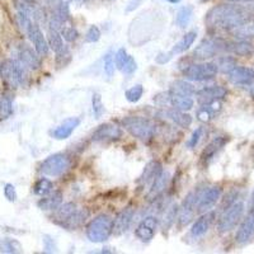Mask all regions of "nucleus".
<instances>
[{"instance_id":"obj_1","label":"nucleus","mask_w":254,"mask_h":254,"mask_svg":"<svg viewBox=\"0 0 254 254\" xmlns=\"http://www.w3.org/2000/svg\"><path fill=\"white\" fill-rule=\"evenodd\" d=\"M254 10L244 4L226 3L211 8L205 17V23L212 31H231L253 19Z\"/></svg>"},{"instance_id":"obj_2","label":"nucleus","mask_w":254,"mask_h":254,"mask_svg":"<svg viewBox=\"0 0 254 254\" xmlns=\"http://www.w3.org/2000/svg\"><path fill=\"white\" fill-rule=\"evenodd\" d=\"M122 125L133 137L149 142L157 133V125L151 120L140 117V116H128L122 120Z\"/></svg>"},{"instance_id":"obj_3","label":"nucleus","mask_w":254,"mask_h":254,"mask_svg":"<svg viewBox=\"0 0 254 254\" xmlns=\"http://www.w3.org/2000/svg\"><path fill=\"white\" fill-rule=\"evenodd\" d=\"M113 234V219L107 213L98 215L86 226V238L92 243H103Z\"/></svg>"},{"instance_id":"obj_4","label":"nucleus","mask_w":254,"mask_h":254,"mask_svg":"<svg viewBox=\"0 0 254 254\" xmlns=\"http://www.w3.org/2000/svg\"><path fill=\"white\" fill-rule=\"evenodd\" d=\"M26 66L19 60H5L1 64L0 75L5 83L12 88H18L26 84L27 71Z\"/></svg>"},{"instance_id":"obj_5","label":"nucleus","mask_w":254,"mask_h":254,"mask_svg":"<svg viewBox=\"0 0 254 254\" xmlns=\"http://www.w3.org/2000/svg\"><path fill=\"white\" fill-rule=\"evenodd\" d=\"M226 44H228V41H225L220 37L205 39L195 48V51L192 52V57L196 60H200V61H206L211 57L217 56L221 52H225L226 51Z\"/></svg>"},{"instance_id":"obj_6","label":"nucleus","mask_w":254,"mask_h":254,"mask_svg":"<svg viewBox=\"0 0 254 254\" xmlns=\"http://www.w3.org/2000/svg\"><path fill=\"white\" fill-rule=\"evenodd\" d=\"M71 167V158L66 154H53L42 162L41 164V173L48 177H60L64 173L70 169Z\"/></svg>"},{"instance_id":"obj_7","label":"nucleus","mask_w":254,"mask_h":254,"mask_svg":"<svg viewBox=\"0 0 254 254\" xmlns=\"http://www.w3.org/2000/svg\"><path fill=\"white\" fill-rule=\"evenodd\" d=\"M219 73V68L216 62H196L184 68L183 75L186 79L193 82H206L213 79Z\"/></svg>"},{"instance_id":"obj_8","label":"nucleus","mask_w":254,"mask_h":254,"mask_svg":"<svg viewBox=\"0 0 254 254\" xmlns=\"http://www.w3.org/2000/svg\"><path fill=\"white\" fill-rule=\"evenodd\" d=\"M243 213H244V204L240 201H235L233 205L226 207L217 224L220 233L225 234L233 230L242 220Z\"/></svg>"},{"instance_id":"obj_9","label":"nucleus","mask_w":254,"mask_h":254,"mask_svg":"<svg viewBox=\"0 0 254 254\" xmlns=\"http://www.w3.org/2000/svg\"><path fill=\"white\" fill-rule=\"evenodd\" d=\"M220 198H221L220 187L213 186L201 189V195H200L197 204V213H205L207 211H211V209L219 202Z\"/></svg>"},{"instance_id":"obj_10","label":"nucleus","mask_w":254,"mask_h":254,"mask_svg":"<svg viewBox=\"0 0 254 254\" xmlns=\"http://www.w3.org/2000/svg\"><path fill=\"white\" fill-rule=\"evenodd\" d=\"M122 135L124 131L120 126L115 124H103L93 132L92 140L95 142H110L120 140Z\"/></svg>"},{"instance_id":"obj_11","label":"nucleus","mask_w":254,"mask_h":254,"mask_svg":"<svg viewBox=\"0 0 254 254\" xmlns=\"http://www.w3.org/2000/svg\"><path fill=\"white\" fill-rule=\"evenodd\" d=\"M159 221L155 216H146L140 221L135 230L136 238L141 242H150L157 234Z\"/></svg>"},{"instance_id":"obj_12","label":"nucleus","mask_w":254,"mask_h":254,"mask_svg":"<svg viewBox=\"0 0 254 254\" xmlns=\"http://www.w3.org/2000/svg\"><path fill=\"white\" fill-rule=\"evenodd\" d=\"M228 90L221 85H210L205 86V88L196 90V97L200 104L210 103L213 101H221L226 97Z\"/></svg>"},{"instance_id":"obj_13","label":"nucleus","mask_w":254,"mask_h":254,"mask_svg":"<svg viewBox=\"0 0 254 254\" xmlns=\"http://www.w3.org/2000/svg\"><path fill=\"white\" fill-rule=\"evenodd\" d=\"M27 35H28V39L31 40V42L35 46V50L37 51L40 56H47L48 51H50V46H48L47 40L44 39L42 31L40 30V27L36 23H32L30 27V30L27 31Z\"/></svg>"},{"instance_id":"obj_14","label":"nucleus","mask_w":254,"mask_h":254,"mask_svg":"<svg viewBox=\"0 0 254 254\" xmlns=\"http://www.w3.org/2000/svg\"><path fill=\"white\" fill-rule=\"evenodd\" d=\"M133 215H135V210L131 206L120 211L117 216L113 219V234L115 235H122L124 233H126L130 228L131 222H132Z\"/></svg>"},{"instance_id":"obj_15","label":"nucleus","mask_w":254,"mask_h":254,"mask_svg":"<svg viewBox=\"0 0 254 254\" xmlns=\"http://www.w3.org/2000/svg\"><path fill=\"white\" fill-rule=\"evenodd\" d=\"M163 170H164V169H163L162 163L158 162V160H151V162H149L148 164L145 166L141 175H140L139 179H137V183L141 184L142 187H151V184L154 183V180L162 174Z\"/></svg>"},{"instance_id":"obj_16","label":"nucleus","mask_w":254,"mask_h":254,"mask_svg":"<svg viewBox=\"0 0 254 254\" xmlns=\"http://www.w3.org/2000/svg\"><path fill=\"white\" fill-rule=\"evenodd\" d=\"M159 116L164 117V119L169 120L173 124H175L177 126L183 127V128H187L192 125V116L186 113L184 111L177 110V108H166L159 112Z\"/></svg>"},{"instance_id":"obj_17","label":"nucleus","mask_w":254,"mask_h":254,"mask_svg":"<svg viewBox=\"0 0 254 254\" xmlns=\"http://www.w3.org/2000/svg\"><path fill=\"white\" fill-rule=\"evenodd\" d=\"M229 80L235 85H248L254 83V69L247 66H235L229 73Z\"/></svg>"},{"instance_id":"obj_18","label":"nucleus","mask_w":254,"mask_h":254,"mask_svg":"<svg viewBox=\"0 0 254 254\" xmlns=\"http://www.w3.org/2000/svg\"><path fill=\"white\" fill-rule=\"evenodd\" d=\"M254 238V213L249 212L246 219L243 220V222L240 224V228L237 233V237H235V242L239 244V246H244L247 243L251 242Z\"/></svg>"},{"instance_id":"obj_19","label":"nucleus","mask_w":254,"mask_h":254,"mask_svg":"<svg viewBox=\"0 0 254 254\" xmlns=\"http://www.w3.org/2000/svg\"><path fill=\"white\" fill-rule=\"evenodd\" d=\"M213 220H215V212H212V211L201 213V216L193 222L192 229H191V235L193 238L204 237L205 234L210 230Z\"/></svg>"},{"instance_id":"obj_20","label":"nucleus","mask_w":254,"mask_h":254,"mask_svg":"<svg viewBox=\"0 0 254 254\" xmlns=\"http://www.w3.org/2000/svg\"><path fill=\"white\" fill-rule=\"evenodd\" d=\"M228 136H217V137H215L210 144L207 145L201 154V162L204 163L205 166H207V164L216 157V154L219 153L225 145L228 144Z\"/></svg>"},{"instance_id":"obj_21","label":"nucleus","mask_w":254,"mask_h":254,"mask_svg":"<svg viewBox=\"0 0 254 254\" xmlns=\"http://www.w3.org/2000/svg\"><path fill=\"white\" fill-rule=\"evenodd\" d=\"M19 61L26 66L27 69H31V70H37L41 66V59H40V55L37 53V51H33L32 48L23 44L21 48H19Z\"/></svg>"},{"instance_id":"obj_22","label":"nucleus","mask_w":254,"mask_h":254,"mask_svg":"<svg viewBox=\"0 0 254 254\" xmlns=\"http://www.w3.org/2000/svg\"><path fill=\"white\" fill-rule=\"evenodd\" d=\"M221 111V102L213 101L210 103L201 104L196 112V117L202 124H209L212 119H215L216 115Z\"/></svg>"},{"instance_id":"obj_23","label":"nucleus","mask_w":254,"mask_h":254,"mask_svg":"<svg viewBox=\"0 0 254 254\" xmlns=\"http://www.w3.org/2000/svg\"><path fill=\"white\" fill-rule=\"evenodd\" d=\"M80 125L79 117H70L62 121L59 126L52 131V136L56 140H65L70 137L71 133L74 132L75 128Z\"/></svg>"},{"instance_id":"obj_24","label":"nucleus","mask_w":254,"mask_h":254,"mask_svg":"<svg viewBox=\"0 0 254 254\" xmlns=\"http://www.w3.org/2000/svg\"><path fill=\"white\" fill-rule=\"evenodd\" d=\"M226 52H230L237 56L248 57L253 55L254 46L247 40H237L234 42H229L226 44Z\"/></svg>"},{"instance_id":"obj_25","label":"nucleus","mask_w":254,"mask_h":254,"mask_svg":"<svg viewBox=\"0 0 254 254\" xmlns=\"http://www.w3.org/2000/svg\"><path fill=\"white\" fill-rule=\"evenodd\" d=\"M89 217V211L86 209H77L74 212L71 213L70 217L66 219L65 221L62 222V228L68 229V230H74V229L80 228L84 222L86 221V219Z\"/></svg>"},{"instance_id":"obj_26","label":"nucleus","mask_w":254,"mask_h":254,"mask_svg":"<svg viewBox=\"0 0 254 254\" xmlns=\"http://www.w3.org/2000/svg\"><path fill=\"white\" fill-rule=\"evenodd\" d=\"M169 183V173L166 170L162 171V174L157 178V179L154 180V183L151 184L150 189H149V195L148 197L150 200H157L159 198L160 196L164 193V191L167 189Z\"/></svg>"},{"instance_id":"obj_27","label":"nucleus","mask_w":254,"mask_h":254,"mask_svg":"<svg viewBox=\"0 0 254 254\" xmlns=\"http://www.w3.org/2000/svg\"><path fill=\"white\" fill-rule=\"evenodd\" d=\"M196 213H197V210H196L195 206L187 204L184 201L182 202V205L179 207V211H178V226L180 229L188 226L193 221V219H195Z\"/></svg>"},{"instance_id":"obj_28","label":"nucleus","mask_w":254,"mask_h":254,"mask_svg":"<svg viewBox=\"0 0 254 254\" xmlns=\"http://www.w3.org/2000/svg\"><path fill=\"white\" fill-rule=\"evenodd\" d=\"M196 39H197V32H196V31H189V32H187L186 35L173 46V48H171L169 52H170L173 56L186 52V51L188 50V48H191V46L195 43Z\"/></svg>"},{"instance_id":"obj_29","label":"nucleus","mask_w":254,"mask_h":254,"mask_svg":"<svg viewBox=\"0 0 254 254\" xmlns=\"http://www.w3.org/2000/svg\"><path fill=\"white\" fill-rule=\"evenodd\" d=\"M62 204V193L60 191H55L48 195L43 196L39 202V207L44 211H55Z\"/></svg>"},{"instance_id":"obj_30","label":"nucleus","mask_w":254,"mask_h":254,"mask_svg":"<svg viewBox=\"0 0 254 254\" xmlns=\"http://www.w3.org/2000/svg\"><path fill=\"white\" fill-rule=\"evenodd\" d=\"M170 104L171 107H174L177 110L180 111H189L192 110L195 106V101L191 95H184V94H175V93H170Z\"/></svg>"},{"instance_id":"obj_31","label":"nucleus","mask_w":254,"mask_h":254,"mask_svg":"<svg viewBox=\"0 0 254 254\" xmlns=\"http://www.w3.org/2000/svg\"><path fill=\"white\" fill-rule=\"evenodd\" d=\"M77 209H78V206H77V204H74V202H68V204L60 205L56 210L53 211V216H52L53 221L56 222V224L61 225L66 219L70 217L71 213L74 212Z\"/></svg>"},{"instance_id":"obj_32","label":"nucleus","mask_w":254,"mask_h":254,"mask_svg":"<svg viewBox=\"0 0 254 254\" xmlns=\"http://www.w3.org/2000/svg\"><path fill=\"white\" fill-rule=\"evenodd\" d=\"M178 211H179V207L177 204H170L169 206H167V209L164 210L162 219V229L163 230H168L169 228H171V225L175 222V219L178 217Z\"/></svg>"},{"instance_id":"obj_33","label":"nucleus","mask_w":254,"mask_h":254,"mask_svg":"<svg viewBox=\"0 0 254 254\" xmlns=\"http://www.w3.org/2000/svg\"><path fill=\"white\" fill-rule=\"evenodd\" d=\"M170 93H175V94H184L191 95L196 94V88L191 83L186 82V80H175L170 84Z\"/></svg>"},{"instance_id":"obj_34","label":"nucleus","mask_w":254,"mask_h":254,"mask_svg":"<svg viewBox=\"0 0 254 254\" xmlns=\"http://www.w3.org/2000/svg\"><path fill=\"white\" fill-rule=\"evenodd\" d=\"M47 42L48 46H50V48L53 52L57 53L64 48V41H62L61 32H59V30L53 28V27H50V30H48Z\"/></svg>"},{"instance_id":"obj_35","label":"nucleus","mask_w":254,"mask_h":254,"mask_svg":"<svg viewBox=\"0 0 254 254\" xmlns=\"http://www.w3.org/2000/svg\"><path fill=\"white\" fill-rule=\"evenodd\" d=\"M193 15V6L184 5L178 10L177 15H175V24L179 28H186L189 24Z\"/></svg>"},{"instance_id":"obj_36","label":"nucleus","mask_w":254,"mask_h":254,"mask_svg":"<svg viewBox=\"0 0 254 254\" xmlns=\"http://www.w3.org/2000/svg\"><path fill=\"white\" fill-rule=\"evenodd\" d=\"M233 35L235 36L237 40H249L254 39V21L252 19L248 23L243 24V26L238 27L237 30L233 31Z\"/></svg>"},{"instance_id":"obj_37","label":"nucleus","mask_w":254,"mask_h":254,"mask_svg":"<svg viewBox=\"0 0 254 254\" xmlns=\"http://www.w3.org/2000/svg\"><path fill=\"white\" fill-rule=\"evenodd\" d=\"M0 252L1 253H21L22 246L15 239L4 238V239H0Z\"/></svg>"},{"instance_id":"obj_38","label":"nucleus","mask_w":254,"mask_h":254,"mask_svg":"<svg viewBox=\"0 0 254 254\" xmlns=\"http://www.w3.org/2000/svg\"><path fill=\"white\" fill-rule=\"evenodd\" d=\"M52 187L53 184L50 179H47V178H41V179H39L37 182H36L35 187H33V191H35L36 195L42 196V197H43V196L51 193Z\"/></svg>"},{"instance_id":"obj_39","label":"nucleus","mask_w":254,"mask_h":254,"mask_svg":"<svg viewBox=\"0 0 254 254\" xmlns=\"http://www.w3.org/2000/svg\"><path fill=\"white\" fill-rule=\"evenodd\" d=\"M142 94H144V86L141 84H136L125 92V97L130 103H137L141 99Z\"/></svg>"},{"instance_id":"obj_40","label":"nucleus","mask_w":254,"mask_h":254,"mask_svg":"<svg viewBox=\"0 0 254 254\" xmlns=\"http://www.w3.org/2000/svg\"><path fill=\"white\" fill-rule=\"evenodd\" d=\"M217 68H219V71L224 73V74H229L231 70H233L237 65V60L234 59L233 56H222L217 60Z\"/></svg>"},{"instance_id":"obj_41","label":"nucleus","mask_w":254,"mask_h":254,"mask_svg":"<svg viewBox=\"0 0 254 254\" xmlns=\"http://www.w3.org/2000/svg\"><path fill=\"white\" fill-rule=\"evenodd\" d=\"M92 106H93V115H94L95 119H101L102 115L104 113V104L102 101L101 94L94 93L92 98Z\"/></svg>"},{"instance_id":"obj_42","label":"nucleus","mask_w":254,"mask_h":254,"mask_svg":"<svg viewBox=\"0 0 254 254\" xmlns=\"http://www.w3.org/2000/svg\"><path fill=\"white\" fill-rule=\"evenodd\" d=\"M12 99L8 97H3L0 99V120L8 119L9 116L12 115Z\"/></svg>"},{"instance_id":"obj_43","label":"nucleus","mask_w":254,"mask_h":254,"mask_svg":"<svg viewBox=\"0 0 254 254\" xmlns=\"http://www.w3.org/2000/svg\"><path fill=\"white\" fill-rule=\"evenodd\" d=\"M115 69H116L115 56H113L111 52L106 53V56H104V73L107 74V77L112 78L113 74H115Z\"/></svg>"},{"instance_id":"obj_44","label":"nucleus","mask_w":254,"mask_h":254,"mask_svg":"<svg viewBox=\"0 0 254 254\" xmlns=\"http://www.w3.org/2000/svg\"><path fill=\"white\" fill-rule=\"evenodd\" d=\"M136 69H137V62H136V60L133 59L131 55H128L126 59V61H125V64L122 65L121 71L124 73L125 75H131L135 73Z\"/></svg>"},{"instance_id":"obj_45","label":"nucleus","mask_w":254,"mask_h":254,"mask_svg":"<svg viewBox=\"0 0 254 254\" xmlns=\"http://www.w3.org/2000/svg\"><path fill=\"white\" fill-rule=\"evenodd\" d=\"M99 39H101V30H99L97 26L89 27V30L86 31L85 35V42L94 43V42L99 41Z\"/></svg>"},{"instance_id":"obj_46","label":"nucleus","mask_w":254,"mask_h":254,"mask_svg":"<svg viewBox=\"0 0 254 254\" xmlns=\"http://www.w3.org/2000/svg\"><path fill=\"white\" fill-rule=\"evenodd\" d=\"M61 36L64 37L65 41L74 42L77 41L78 37H79V32L75 30L74 27H64L61 30Z\"/></svg>"},{"instance_id":"obj_47","label":"nucleus","mask_w":254,"mask_h":254,"mask_svg":"<svg viewBox=\"0 0 254 254\" xmlns=\"http://www.w3.org/2000/svg\"><path fill=\"white\" fill-rule=\"evenodd\" d=\"M42 242H43L44 253H56V243H55V240H53L50 235H43V237H42Z\"/></svg>"},{"instance_id":"obj_48","label":"nucleus","mask_w":254,"mask_h":254,"mask_svg":"<svg viewBox=\"0 0 254 254\" xmlns=\"http://www.w3.org/2000/svg\"><path fill=\"white\" fill-rule=\"evenodd\" d=\"M202 133H204V127H198V128H196V130L193 131L192 136L189 137L188 142H187V146H188L189 149L196 148L198 145V142H200V140H201Z\"/></svg>"},{"instance_id":"obj_49","label":"nucleus","mask_w":254,"mask_h":254,"mask_svg":"<svg viewBox=\"0 0 254 254\" xmlns=\"http://www.w3.org/2000/svg\"><path fill=\"white\" fill-rule=\"evenodd\" d=\"M127 56H128V53H127V51L125 50V48H120V50L116 52L115 62H116V68L119 69V70H121L122 65H124L125 61H126Z\"/></svg>"},{"instance_id":"obj_50","label":"nucleus","mask_w":254,"mask_h":254,"mask_svg":"<svg viewBox=\"0 0 254 254\" xmlns=\"http://www.w3.org/2000/svg\"><path fill=\"white\" fill-rule=\"evenodd\" d=\"M4 196H5L8 201H17V191H15V187L10 183H6L5 187H4Z\"/></svg>"},{"instance_id":"obj_51","label":"nucleus","mask_w":254,"mask_h":254,"mask_svg":"<svg viewBox=\"0 0 254 254\" xmlns=\"http://www.w3.org/2000/svg\"><path fill=\"white\" fill-rule=\"evenodd\" d=\"M173 59V55L170 52H160L157 57H155V61L160 65H164L167 62H169L170 60Z\"/></svg>"},{"instance_id":"obj_52","label":"nucleus","mask_w":254,"mask_h":254,"mask_svg":"<svg viewBox=\"0 0 254 254\" xmlns=\"http://www.w3.org/2000/svg\"><path fill=\"white\" fill-rule=\"evenodd\" d=\"M141 1L142 0H131L130 3H128V5H127L126 12H132V10H135V9L141 4Z\"/></svg>"},{"instance_id":"obj_53","label":"nucleus","mask_w":254,"mask_h":254,"mask_svg":"<svg viewBox=\"0 0 254 254\" xmlns=\"http://www.w3.org/2000/svg\"><path fill=\"white\" fill-rule=\"evenodd\" d=\"M254 209V192L253 195H252V198H251V210H253Z\"/></svg>"},{"instance_id":"obj_54","label":"nucleus","mask_w":254,"mask_h":254,"mask_svg":"<svg viewBox=\"0 0 254 254\" xmlns=\"http://www.w3.org/2000/svg\"><path fill=\"white\" fill-rule=\"evenodd\" d=\"M167 1H169V3H171V4H178V3H180L182 0H167Z\"/></svg>"},{"instance_id":"obj_55","label":"nucleus","mask_w":254,"mask_h":254,"mask_svg":"<svg viewBox=\"0 0 254 254\" xmlns=\"http://www.w3.org/2000/svg\"><path fill=\"white\" fill-rule=\"evenodd\" d=\"M24 1H32V0H24Z\"/></svg>"},{"instance_id":"obj_56","label":"nucleus","mask_w":254,"mask_h":254,"mask_svg":"<svg viewBox=\"0 0 254 254\" xmlns=\"http://www.w3.org/2000/svg\"><path fill=\"white\" fill-rule=\"evenodd\" d=\"M51 1H56V0H51Z\"/></svg>"},{"instance_id":"obj_57","label":"nucleus","mask_w":254,"mask_h":254,"mask_svg":"<svg viewBox=\"0 0 254 254\" xmlns=\"http://www.w3.org/2000/svg\"><path fill=\"white\" fill-rule=\"evenodd\" d=\"M0 70H1V65H0Z\"/></svg>"}]
</instances>
